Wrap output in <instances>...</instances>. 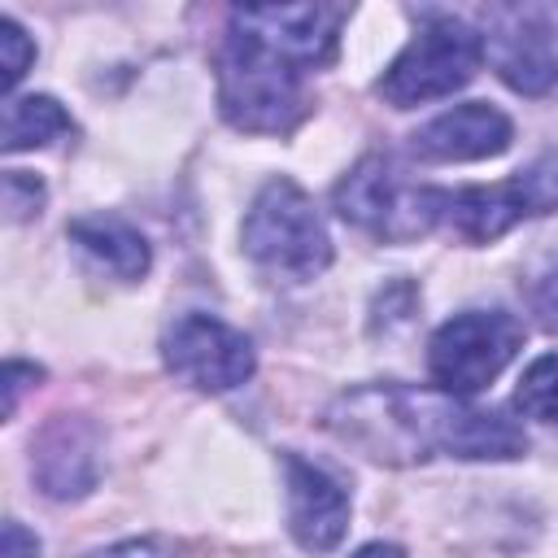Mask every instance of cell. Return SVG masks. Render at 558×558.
I'll return each instance as SVG.
<instances>
[{
    "label": "cell",
    "instance_id": "obj_1",
    "mask_svg": "<svg viewBox=\"0 0 558 558\" xmlns=\"http://www.w3.org/2000/svg\"><path fill=\"white\" fill-rule=\"evenodd\" d=\"M340 4L231 9L218 48V109L235 131L288 135L305 118V74L327 65L344 26Z\"/></svg>",
    "mask_w": 558,
    "mask_h": 558
},
{
    "label": "cell",
    "instance_id": "obj_2",
    "mask_svg": "<svg viewBox=\"0 0 558 558\" xmlns=\"http://www.w3.org/2000/svg\"><path fill=\"white\" fill-rule=\"evenodd\" d=\"M458 397L427 392V388H405V384H366L344 392L327 410V427L362 449L375 462L405 466L423 462L432 453H445V432H449V410Z\"/></svg>",
    "mask_w": 558,
    "mask_h": 558
},
{
    "label": "cell",
    "instance_id": "obj_3",
    "mask_svg": "<svg viewBox=\"0 0 558 558\" xmlns=\"http://www.w3.org/2000/svg\"><path fill=\"white\" fill-rule=\"evenodd\" d=\"M240 244L270 283H310L331 266V235L305 187L292 179L262 183L244 214Z\"/></svg>",
    "mask_w": 558,
    "mask_h": 558
},
{
    "label": "cell",
    "instance_id": "obj_4",
    "mask_svg": "<svg viewBox=\"0 0 558 558\" xmlns=\"http://www.w3.org/2000/svg\"><path fill=\"white\" fill-rule=\"evenodd\" d=\"M445 196L440 187L414 183L388 153H366L331 192L336 214L388 244H410L445 222Z\"/></svg>",
    "mask_w": 558,
    "mask_h": 558
},
{
    "label": "cell",
    "instance_id": "obj_5",
    "mask_svg": "<svg viewBox=\"0 0 558 558\" xmlns=\"http://www.w3.org/2000/svg\"><path fill=\"white\" fill-rule=\"evenodd\" d=\"M480 61H484L480 31L462 17L436 13L392 57V65L379 74L375 92L392 109H414V105H427V100H445V96L462 92L475 78Z\"/></svg>",
    "mask_w": 558,
    "mask_h": 558
},
{
    "label": "cell",
    "instance_id": "obj_6",
    "mask_svg": "<svg viewBox=\"0 0 558 558\" xmlns=\"http://www.w3.org/2000/svg\"><path fill=\"white\" fill-rule=\"evenodd\" d=\"M523 349V323L506 310H462L445 318L427 340V375L445 397L484 392Z\"/></svg>",
    "mask_w": 558,
    "mask_h": 558
},
{
    "label": "cell",
    "instance_id": "obj_7",
    "mask_svg": "<svg viewBox=\"0 0 558 558\" xmlns=\"http://www.w3.org/2000/svg\"><path fill=\"white\" fill-rule=\"evenodd\" d=\"M558 209V157H536L501 183H475L445 196V222L466 244H493L510 227L527 218H545Z\"/></svg>",
    "mask_w": 558,
    "mask_h": 558
},
{
    "label": "cell",
    "instance_id": "obj_8",
    "mask_svg": "<svg viewBox=\"0 0 558 558\" xmlns=\"http://www.w3.org/2000/svg\"><path fill=\"white\" fill-rule=\"evenodd\" d=\"M161 362L174 379H183L196 392H231L253 379L257 353L244 331L214 314H183L161 336Z\"/></svg>",
    "mask_w": 558,
    "mask_h": 558
},
{
    "label": "cell",
    "instance_id": "obj_9",
    "mask_svg": "<svg viewBox=\"0 0 558 558\" xmlns=\"http://www.w3.org/2000/svg\"><path fill=\"white\" fill-rule=\"evenodd\" d=\"M484 57L497 78L519 96H545L558 83V44L541 13L532 9H493L480 31Z\"/></svg>",
    "mask_w": 558,
    "mask_h": 558
},
{
    "label": "cell",
    "instance_id": "obj_10",
    "mask_svg": "<svg viewBox=\"0 0 558 558\" xmlns=\"http://www.w3.org/2000/svg\"><path fill=\"white\" fill-rule=\"evenodd\" d=\"M283 488H288V532L305 554H331L349 532V488L318 462L301 453H283Z\"/></svg>",
    "mask_w": 558,
    "mask_h": 558
},
{
    "label": "cell",
    "instance_id": "obj_11",
    "mask_svg": "<svg viewBox=\"0 0 558 558\" xmlns=\"http://www.w3.org/2000/svg\"><path fill=\"white\" fill-rule=\"evenodd\" d=\"M31 475L44 497L78 501L100 480V432L83 414H52L31 445Z\"/></svg>",
    "mask_w": 558,
    "mask_h": 558
},
{
    "label": "cell",
    "instance_id": "obj_12",
    "mask_svg": "<svg viewBox=\"0 0 558 558\" xmlns=\"http://www.w3.org/2000/svg\"><path fill=\"white\" fill-rule=\"evenodd\" d=\"M510 140H514V122L497 105L466 100L423 122L410 135V153L423 161H484L506 153Z\"/></svg>",
    "mask_w": 558,
    "mask_h": 558
},
{
    "label": "cell",
    "instance_id": "obj_13",
    "mask_svg": "<svg viewBox=\"0 0 558 558\" xmlns=\"http://www.w3.org/2000/svg\"><path fill=\"white\" fill-rule=\"evenodd\" d=\"M65 235H70V244L83 253L87 266H96L100 275H109V279H118V283H135V279H144L148 266H153L148 240H144L126 218L87 214V218H74Z\"/></svg>",
    "mask_w": 558,
    "mask_h": 558
},
{
    "label": "cell",
    "instance_id": "obj_14",
    "mask_svg": "<svg viewBox=\"0 0 558 558\" xmlns=\"http://www.w3.org/2000/svg\"><path fill=\"white\" fill-rule=\"evenodd\" d=\"M445 453L462 458V462H510V458L527 453V436L501 410H480V405L453 401L449 432H445Z\"/></svg>",
    "mask_w": 558,
    "mask_h": 558
},
{
    "label": "cell",
    "instance_id": "obj_15",
    "mask_svg": "<svg viewBox=\"0 0 558 558\" xmlns=\"http://www.w3.org/2000/svg\"><path fill=\"white\" fill-rule=\"evenodd\" d=\"M65 135H74V118L65 113L57 96H9L4 100V126H0L4 153L48 148Z\"/></svg>",
    "mask_w": 558,
    "mask_h": 558
},
{
    "label": "cell",
    "instance_id": "obj_16",
    "mask_svg": "<svg viewBox=\"0 0 558 558\" xmlns=\"http://www.w3.org/2000/svg\"><path fill=\"white\" fill-rule=\"evenodd\" d=\"M514 410L536 423H558V353L536 357L514 388Z\"/></svg>",
    "mask_w": 558,
    "mask_h": 558
},
{
    "label": "cell",
    "instance_id": "obj_17",
    "mask_svg": "<svg viewBox=\"0 0 558 558\" xmlns=\"http://www.w3.org/2000/svg\"><path fill=\"white\" fill-rule=\"evenodd\" d=\"M31 61H35L31 35L13 17H0V87L13 92L22 83V74L31 70Z\"/></svg>",
    "mask_w": 558,
    "mask_h": 558
},
{
    "label": "cell",
    "instance_id": "obj_18",
    "mask_svg": "<svg viewBox=\"0 0 558 558\" xmlns=\"http://www.w3.org/2000/svg\"><path fill=\"white\" fill-rule=\"evenodd\" d=\"M44 183L26 170H4V209L13 222H31L44 209Z\"/></svg>",
    "mask_w": 558,
    "mask_h": 558
},
{
    "label": "cell",
    "instance_id": "obj_19",
    "mask_svg": "<svg viewBox=\"0 0 558 558\" xmlns=\"http://www.w3.org/2000/svg\"><path fill=\"white\" fill-rule=\"evenodd\" d=\"M35 379H44V371L39 366H31V362H17V357H9L4 362V418H13V410H17V401H22V392L35 384Z\"/></svg>",
    "mask_w": 558,
    "mask_h": 558
},
{
    "label": "cell",
    "instance_id": "obj_20",
    "mask_svg": "<svg viewBox=\"0 0 558 558\" xmlns=\"http://www.w3.org/2000/svg\"><path fill=\"white\" fill-rule=\"evenodd\" d=\"M87 558H179L166 541H153V536H135V541H118V545H105V549H92Z\"/></svg>",
    "mask_w": 558,
    "mask_h": 558
},
{
    "label": "cell",
    "instance_id": "obj_21",
    "mask_svg": "<svg viewBox=\"0 0 558 558\" xmlns=\"http://www.w3.org/2000/svg\"><path fill=\"white\" fill-rule=\"evenodd\" d=\"M0 558H39V536L26 532L17 519H4V527H0Z\"/></svg>",
    "mask_w": 558,
    "mask_h": 558
},
{
    "label": "cell",
    "instance_id": "obj_22",
    "mask_svg": "<svg viewBox=\"0 0 558 558\" xmlns=\"http://www.w3.org/2000/svg\"><path fill=\"white\" fill-rule=\"evenodd\" d=\"M353 558H405V549H401V545H388V541H371V545H362Z\"/></svg>",
    "mask_w": 558,
    "mask_h": 558
}]
</instances>
